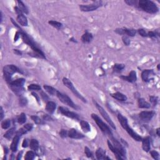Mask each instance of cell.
Segmentation results:
<instances>
[{"label":"cell","mask_w":160,"mask_h":160,"mask_svg":"<svg viewBox=\"0 0 160 160\" xmlns=\"http://www.w3.org/2000/svg\"><path fill=\"white\" fill-rule=\"evenodd\" d=\"M20 32L21 33V36L22 39H23V42L25 43H26V45H28L29 47H31V48L32 49L33 51H34V53L36 54V56L43 58V59H46L45 54L39 48L38 46L36 45L35 43L31 39V38L28 36V34H26L25 32H24L23 29H21V28H20Z\"/></svg>","instance_id":"obj_1"},{"label":"cell","mask_w":160,"mask_h":160,"mask_svg":"<svg viewBox=\"0 0 160 160\" xmlns=\"http://www.w3.org/2000/svg\"><path fill=\"white\" fill-rule=\"evenodd\" d=\"M118 119L119 122L120 123V124H121L123 129H125V130L126 131V132L129 134V135L133 139H134V140L137 141H141L142 140V138L132 128L129 127L128 123L127 118H125V116H123L121 114H118Z\"/></svg>","instance_id":"obj_2"},{"label":"cell","mask_w":160,"mask_h":160,"mask_svg":"<svg viewBox=\"0 0 160 160\" xmlns=\"http://www.w3.org/2000/svg\"><path fill=\"white\" fill-rule=\"evenodd\" d=\"M137 8L150 14H155L158 11V8L154 2L149 0L138 1Z\"/></svg>","instance_id":"obj_3"},{"label":"cell","mask_w":160,"mask_h":160,"mask_svg":"<svg viewBox=\"0 0 160 160\" xmlns=\"http://www.w3.org/2000/svg\"><path fill=\"white\" fill-rule=\"evenodd\" d=\"M15 73L23 74L21 70H20V69H19L14 64H8L3 67V74H4V79L8 84L11 81L12 75Z\"/></svg>","instance_id":"obj_4"},{"label":"cell","mask_w":160,"mask_h":160,"mask_svg":"<svg viewBox=\"0 0 160 160\" xmlns=\"http://www.w3.org/2000/svg\"><path fill=\"white\" fill-rule=\"evenodd\" d=\"M91 118L96 122L98 127L100 128L101 131H102L103 133L108 136V137L110 138V139L112 137H113V133H112L111 130L110 129V127H109L106 124H105V123H104V122L103 121V120H101V119L99 118L97 115L93 113L91 115Z\"/></svg>","instance_id":"obj_5"},{"label":"cell","mask_w":160,"mask_h":160,"mask_svg":"<svg viewBox=\"0 0 160 160\" xmlns=\"http://www.w3.org/2000/svg\"><path fill=\"white\" fill-rule=\"evenodd\" d=\"M25 83V80L24 78H19L17 80L11 81L9 83V87L15 94L18 96L21 95L23 91V85Z\"/></svg>","instance_id":"obj_6"},{"label":"cell","mask_w":160,"mask_h":160,"mask_svg":"<svg viewBox=\"0 0 160 160\" xmlns=\"http://www.w3.org/2000/svg\"><path fill=\"white\" fill-rule=\"evenodd\" d=\"M63 83L64 85V86H66L68 89L70 90L78 98H79V99H80V100H81L83 102L86 103V99L78 91V90L76 89L75 87L74 86L73 84L72 83V82H71L69 79L66 78H63Z\"/></svg>","instance_id":"obj_7"},{"label":"cell","mask_w":160,"mask_h":160,"mask_svg":"<svg viewBox=\"0 0 160 160\" xmlns=\"http://www.w3.org/2000/svg\"><path fill=\"white\" fill-rule=\"evenodd\" d=\"M56 96L58 98V99H60V101L62 102L63 104L69 106L74 109V110H78V109L79 108L76 104L74 103L73 101L71 100V98H69L68 95L63 94V93L58 91L56 93Z\"/></svg>","instance_id":"obj_8"},{"label":"cell","mask_w":160,"mask_h":160,"mask_svg":"<svg viewBox=\"0 0 160 160\" xmlns=\"http://www.w3.org/2000/svg\"><path fill=\"white\" fill-rule=\"evenodd\" d=\"M93 103H94L95 106H96V108H97L98 111H99V113H100L101 116L103 117V118L104 119V120H105L106 121L108 122V124L110 125L111 127L112 128H113L114 129H116V128L115 123H114L113 121H112V120L111 119L110 116L108 115V114L107 113V112L104 110L103 108L101 106L99 105V104H98V103L96 102V101H95L94 100H93Z\"/></svg>","instance_id":"obj_9"},{"label":"cell","mask_w":160,"mask_h":160,"mask_svg":"<svg viewBox=\"0 0 160 160\" xmlns=\"http://www.w3.org/2000/svg\"><path fill=\"white\" fill-rule=\"evenodd\" d=\"M102 6V1H96L90 4H81L80 5V9L81 11L84 12L93 11L96 10Z\"/></svg>","instance_id":"obj_10"},{"label":"cell","mask_w":160,"mask_h":160,"mask_svg":"<svg viewBox=\"0 0 160 160\" xmlns=\"http://www.w3.org/2000/svg\"><path fill=\"white\" fill-rule=\"evenodd\" d=\"M58 111L61 115L65 116L68 118L73 119V120H79V119H80V117H79V115L78 114L69 110V109H68L67 108L60 106L58 108Z\"/></svg>","instance_id":"obj_11"},{"label":"cell","mask_w":160,"mask_h":160,"mask_svg":"<svg viewBox=\"0 0 160 160\" xmlns=\"http://www.w3.org/2000/svg\"><path fill=\"white\" fill-rule=\"evenodd\" d=\"M155 115V112L153 111H141L140 113H139V118L143 121H150L153 117Z\"/></svg>","instance_id":"obj_12"},{"label":"cell","mask_w":160,"mask_h":160,"mask_svg":"<svg viewBox=\"0 0 160 160\" xmlns=\"http://www.w3.org/2000/svg\"><path fill=\"white\" fill-rule=\"evenodd\" d=\"M110 139L111 140L112 144H113L114 146H115V148L120 152V153L121 154L122 156H123V158L125 157V156H126V151L125 150L124 148L122 146V145H121V144L120 143V142H119L117 140V139H116L114 137H112Z\"/></svg>","instance_id":"obj_13"},{"label":"cell","mask_w":160,"mask_h":160,"mask_svg":"<svg viewBox=\"0 0 160 160\" xmlns=\"http://www.w3.org/2000/svg\"><path fill=\"white\" fill-rule=\"evenodd\" d=\"M120 78L123 79V80L129 82V83H134L137 80V73L135 71H131L129 73L128 76H121Z\"/></svg>","instance_id":"obj_14"},{"label":"cell","mask_w":160,"mask_h":160,"mask_svg":"<svg viewBox=\"0 0 160 160\" xmlns=\"http://www.w3.org/2000/svg\"><path fill=\"white\" fill-rule=\"evenodd\" d=\"M107 143H108V148H110V150H111V151L114 153V154H115L116 158L117 159L122 160L124 159V158L122 156V155L121 153H120V152L119 151L115 146H114L113 144H112V143L111 142L110 140H108Z\"/></svg>","instance_id":"obj_15"},{"label":"cell","mask_w":160,"mask_h":160,"mask_svg":"<svg viewBox=\"0 0 160 160\" xmlns=\"http://www.w3.org/2000/svg\"><path fill=\"white\" fill-rule=\"evenodd\" d=\"M68 137L71 138L78 139L83 138L85 136L81 133L78 132L76 129L72 128V129H69V131H68Z\"/></svg>","instance_id":"obj_16"},{"label":"cell","mask_w":160,"mask_h":160,"mask_svg":"<svg viewBox=\"0 0 160 160\" xmlns=\"http://www.w3.org/2000/svg\"><path fill=\"white\" fill-rule=\"evenodd\" d=\"M154 74L152 69H145L142 72L141 78L143 81L148 82L151 80V76Z\"/></svg>","instance_id":"obj_17"},{"label":"cell","mask_w":160,"mask_h":160,"mask_svg":"<svg viewBox=\"0 0 160 160\" xmlns=\"http://www.w3.org/2000/svg\"><path fill=\"white\" fill-rule=\"evenodd\" d=\"M20 136L16 134L15 137L13 138V139L11 145L10 146V149L12 151V152H13V153H15V152L17 150H18V145L19 143V140H20Z\"/></svg>","instance_id":"obj_18"},{"label":"cell","mask_w":160,"mask_h":160,"mask_svg":"<svg viewBox=\"0 0 160 160\" xmlns=\"http://www.w3.org/2000/svg\"><path fill=\"white\" fill-rule=\"evenodd\" d=\"M143 150L146 152H149L150 150V137H146L142 139Z\"/></svg>","instance_id":"obj_19"},{"label":"cell","mask_w":160,"mask_h":160,"mask_svg":"<svg viewBox=\"0 0 160 160\" xmlns=\"http://www.w3.org/2000/svg\"><path fill=\"white\" fill-rule=\"evenodd\" d=\"M111 96L118 101H125L127 100V97H126V95L120 93V92H116V93L111 94Z\"/></svg>","instance_id":"obj_20"},{"label":"cell","mask_w":160,"mask_h":160,"mask_svg":"<svg viewBox=\"0 0 160 160\" xmlns=\"http://www.w3.org/2000/svg\"><path fill=\"white\" fill-rule=\"evenodd\" d=\"M56 108V104L55 103L53 102V101H48L46 105L45 109L48 113H54V111H55Z\"/></svg>","instance_id":"obj_21"},{"label":"cell","mask_w":160,"mask_h":160,"mask_svg":"<svg viewBox=\"0 0 160 160\" xmlns=\"http://www.w3.org/2000/svg\"><path fill=\"white\" fill-rule=\"evenodd\" d=\"M93 35L91 33L86 31L85 34H83L81 36V41L84 43H89L93 39Z\"/></svg>","instance_id":"obj_22"},{"label":"cell","mask_w":160,"mask_h":160,"mask_svg":"<svg viewBox=\"0 0 160 160\" xmlns=\"http://www.w3.org/2000/svg\"><path fill=\"white\" fill-rule=\"evenodd\" d=\"M96 158L99 160L101 159H106V151L103 149L101 148H99L96 151Z\"/></svg>","instance_id":"obj_23"},{"label":"cell","mask_w":160,"mask_h":160,"mask_svg":"<svg viewBox=\"0 0 160 160\" xmlns=\"http://www.w3.org/2000/svg\"><path fill=\"white\" fill-rule=\"evenodd\" d=\"M138 103V107L139 108L148 109L151 107V104L148 102H147L146 101H145V99L143 98H139Z\"/></svg>","instance_id":"obj_24"},{"label":"cell","mask_w":160,"mask_h":160,"mask_svg":"<svg viewBox=\"0 0 160 160\" xmlns=\"http://www.w3.org/2000/svg\"><path fill=\"white\" fill-rule=\"evenodd\" d=\"M17 21L18 22L20 25L23 26H28V20H27V18L23 15H18L17 16Z\"/></svg>","instance_id":"obj_25"},{"label":"cell","mask_w":160,"mask_h":160,"mask_svg":"<svg viewBox=\"0 0 160 160\" xmlns=\"http://www.w3.org/2000/svg\"><path fill=\"white\" fill-rule=\"evenodd\" d=\"M29 145L31 150H33V151H37L39 150V142L35 139H31Z\"/></svg>","instance_id":"obj_26"},{"label":"cell","mask_w":160,"mask_h":160,"mask_svg":"<svg viewBox=\"0 0 160 160\" xmlns=\"http://www.w3.org/2000/svg\"><path fill=\"white\" fill-rule=\"evenodd\" d=\"M80 126L81 129H83V131H85V133L90 132L91 131V127H90V125L88 122L86 121H84V120H81L80 121Z\"/></svg>","instance_id":"obj_27"},{"label":"cell","mask_w":160,"mask_h":160,"mask_svg":"<svg viewBox=\"0 0 160 160\" xmlns=\"http://www.w3.org/2000/svg\"><path fill=\"white\" fill-rule=\"evenodd\" d=\"M123 33H124V35H128V36H131L133 37L136 35L137 31L134 29H128L126 28H123Z\"/></svg>","instance_id":"obj_28"},{"label":"cell","mask_w":160,"mask_h":160,"mask_svg":"<svg viewBox=\"0 0 160 160\" xmlns=\"http://www.w3.org/2000/svg\"><path fill=\"white\" fill-rule=\"evenodd\" d=\"M15 130L16 128L15 127L10 128V129H8V130L5 133V134H4V137L8 139H10L13 137V136L14 135V134H15Z\"/></svg>","instance_id":"obj_29"},{"label":"cell","mask_w":160,"mask_h":160,"mask_svg":"<svg viewBox=\"0 0 160 160\" xmlns=\"http://www.w3.org/2000/svg\"><path fill=\"white\" fill-rule=\"evenodd\" d=\"M44 89L46 91H47L49 94L51 95H56V93L58 90H56L53 87L48 86V85H44L43 86Z\"/></svg>","instance_id":"obj_30"},{"label":"cell","mask_w":160,"mask_h":160,"mask_svg":"<svg viewBox=\"0 0 160 160\" xmlns=\"http://www.w3.org/2000/svg\"><path fill=\"white\" fill-rule=\"evenodd\" d=\"M17 2H18V8L23 12V13L28 14V9L27 8L26 6H25V4L21 1H18Z\"/></svg>","instance_id":"obj_31"},{"label":"cell","mask_w":160,"mask_h":160,"mask_svg":"<svg viewBox=\"0 0 160 160\" xmlns=\"http://www.w3.org/2000/svg\"><path fill=\"white\" fill-rule=\"evenodd\" d=\"M48 23L50 24L51 26L54 27V28H55L57 29H61V28L63 27L62 23H60V22L56 21H48Z\"/></svg>","instance_id":"obj_32"},{"label":"cell","mask_w":160,"mask_h":160,"mask_svg":"<svg viewBox=\"0 0 160 160\" xmlns=\"http://www.w3.org/2000/svg\"><path fill=\"white\" fill-rule=\"evenodd\" d=\"M36 153L33 151H28L25 156V160H33L35 157Z\"/></svg>","instance_id":"obj_33"},{"label":"cell","mask_w":160,"mask_h":160,"mask_svg":"<svg viewBox=\"0 0 160 160\" xmlns=\"http://www.w3.org/2000/svg\"><path fill=\"white\" fill-rule=\"evenodd\" d=\"M125 68L124 64H115L113 66V71L116 73H120Z\"/></svg>","instance_id":"obj_34"},{"label":"cell","mask_w":160,"mask_h":160,"mask_svg":"<svg viewBox=\"0 0 160 160\" xmlns=\"http://www.w3.org/2000/svg\"><path fill=\"white\" fill-rule=\"evenodd\" d=\"M11 126V120L9 119H6L4 120V121H2L1 123V127L3 129H7L10 127Z\"/></svg>","instance_id":"obj_35"},{"label":"cell","mask_w":160,"mask_h":160,"mask_svg":"<svg viewBox=\"0 0 160 160\" xmlns=\"http://www.w3.org/2000/svg\"><path fill=\"white\" fill-rule=\"evenodd\" d=\"M26 121V114L24 113L20 114V115L19 116V117L18 118V122L19 124L23 125L24 123H25Z\"/></svg>","instance_id":"obj_36"},{"label":"cell","mask_w":160,"mask_h":160,"mask_svg":"<svg viewBox=\"0 0 160 160\" xmlns=\"http://www.w3.org/2000/svg\"><path fill=\"white\" fill-rule=\"evenodd\" d=\"M31 118L32 119L33 121H34L36 125H43L44 124L43 121V120L40 118H39V117L38 116H35V115L31 116Z\"/></svg>","instance_id":"obj_37"},{"label":"cell","mask_w":160,"mask_h":160,"mask_svg":"<svg viewBox=\"0 0 160 160\" xmlns=\"http://www.w3.org/2000/svg\"><path fill=\"white\" fill-rule=\"evenodd\" d=\"M28 89L29 91H39L41 90V86L36 84H31L28 86Z\"/></svg>","instance_id":"obj_38"},{"label":"cell","mask_w":160,"mask_h":160,"mask_svg":"<svg viewBox=\"0 0 160 160\" xmlns=\"http://www.w3.org/2000/svg\"><path fill=\"white\" fill-rule=\"evenodd\" d=\"M85 153L86 154V156L89 158H93V154L92 153L91 150H90L88 147H85Z\"/></svg>","instance_id":"obj_39"},{"label":"cell","mask_w":160,"mask_h":160,"mask_svg":"<svg viewBox=\"0 0 160 160\" xmlns=\"http://www.w3.org/2000/svg\"><path fill=\"white\" fill-rule=\"evenodd\" d=\"M27 132H28V131H27L26 129L23 127V128H20L19 130H18V131L16 132V134H17V135L20 136V137H21L22 135H23V134H26Z\"/></svg>","instance_id":"obj_40"},{"label":"cell","mask_w":160,"mask_h":160,"mask_svg":"<svg viewBox=\"0 0 160 160\" xmlns=\"http://www.w3.org/2000/svg\"><path fill=\"white\" fill-rule=\"evenodd\" d=\"M122 40H123V42L124 43L125 45L128 46L130 44V39H129V37L127 35H123V37H122Z\"/></svg>","instance_id":"obj_41"},{"label":"cell","mask_w":160,"mask_h":160,"mask_svg":"<svg viewBox=\"0 0 160 160\" xmlns=\"http://www.w3.org/2000/svg\"><path fill=\"white\" fill-rule=\"evenodd\" d=\"M150 101L151 103L152 104L153 106H156L157 104L158 103V97L157 96H151L150 97Z\"/></svg>","instance_id":"obj_42"},{"label":"cell","mask_w":160,"mask_h":160,"mask_svg":"<svg viewBox=\"0 0 160 160\" xmlns=\"http://www.w3.org/2000/svg\"><path fill=\"white\" fill-rule=\"evenodd\" d=\"M125 2L128 5L133 6L137 7L138 1H136V0L135 1H134V0H126V1H125Z\"/></svg>","instance_id":"obj_43"},{"label":"cell","mask_w":160,"mask_h":160,"mask_svg":"<svg viewBox=\"0 0 160 160\" xmlns=\"http://www.w3.org/2000/svg\"><path fill=\"white\" fill-rule=\"evenodd\" d=\"M60 136L62 138H65L67 137H68V131H67L66 129H62L60 132Z\"/></svg>","instance_id":"obj_44"},{"label":"cell","mask_w":160,"mask_h":160,"mask_svg":"<svg viewBox=\"0 0 160 160\" xmlns=\"http://www.w3.org/2000/svg\"><path fill=\"white\" fill-rule=\"evenodd\" d=\"M150 154H151L152 158H153V159L156 160L159 159V153H158V152H157L156 151H150Z\"/></svg>","instance_id":"obj_45"},{"label":"cell","mask_w":160,"mask_h":160,"mask_svg":"<svg viewBox=\"0 0 160 160\" xmlns=\"http://www.w3.org/2000/svg\"><path fill=\"white\" fill-rule=\"evenodd\" d=\"M138 33L140 34L141 36H143V37H147L148 36V34H147V33L146 32V31L143 29H139L138 30Z\"/></svg>","instance_id":"obj_46"},{"label":"cell","mask_w":160,"mask_h":160,"mask_svg":"<svg viewBox=\"0 0 160 160\" xmlns=\"http://www.w3.org/2000/svg\"><path fill=\"white\" fill-rule=\"evenodd\" d=\"M24 128H25V129H26L28 131H31V129H33V125L32 124H30V123H28V124H26L25 125V126H23Z\"/></svg>","instance_id":"obj_47"},{"label":"cell","mask_w":160,"mask_h":160,"mask_svg":"<svg viewBox=\"0 0 160 160\" xmlns=\"http://www.w3.org/2000/svg\"><path fill=\"white\" fill-rule=\"evenodd\" d=\"M20 104L21 106H25L27 104V99L25 98H21L20 99Z\"/></svg>","instance_id":"obj_48"},{"label":"cell","mask_w":160,"mask_h":160,"mask_svg":"<svg viewBox=\"0 0 160 160\" xmlns=\"http://www.w3.org/2000/svg\"><path fill=\"white\" fill-rule=\"evenodd\" d=\"M147 34H148V36L150 38H155L156 37V33L154 32V31H149V32L147 33Z\"/></svg>","instance_id":"obj_49"},{"label":"cell","mask_w":160,"mask_h":160,"mask_svg":"<svg viewBox=\"0 0 160 160\" xmlns=\"http://www.w3.org/2000/svg\"><path fill=\"white\" fill-rule=\"evenodd\" d=\"M20 35H21V33H20V31H17L16 33L15 36V38H14V42H17V40L19 39V38L20 37Z\"/></svg>","instance_id":"obj_50"},{"label":"cell","mask_w":160,"mask_h":160,"mask_svg":"<svg viewBox=\"0 0 160 160\" xmlns=\"http://www.w3.org/2000/svg\"><path fill=\"white\" fill-rule=\"evenodd\" d=\"M15 10L16 13L17 15H23V12H22L20 10V9L18 8V6H15Z\"/></svg>","instance_id":"obj_51"},{"label":"cell","mask_w":160,"mask_h":160,"mask_svg":"<svg viewBox=\"0 0 160 160\" xmlns=\"http://www.w3.org/2000/svg\"><path fill=\"white\" fill-rule=\"evenodd\" d=\"M29 145V143L28 144V140H27L26 139H24L23 143H22V146H23V148H27V147L28 146V145Z\"/></svg>","instance_id":"obj_52"},{"label":"cell","mask_w":160,"mask_h":160,"mask_svg":"<svg viewBox=\"0 0 160 160\" xmlns=\"http://www.w3.org/2000/svg\"><path fill=\"white\" fill-rule=\"evenodd\" d=\"M41 94H42V97L43 98V99L44 100H45V101L48 100V99H49L48 96L47 95H46V94H45V93H44V92L42 91V93H41Z\"/></svg>","instance_id":"obj_53"},{"label":"cell","mask_w":160,"mask_h":160,"mask_svg":"<svg viewBox=\"0 0 160 160\" xmlns=\"http://www.w3.org/2000/svg\"><path fill=\"white\" fill-rule=\"evenodd\" d=\"M43 119L45 120H46V121H50V120H52L51 118V116H50L49 115H45L43 116Z\"/></svg>","instance_id":"obj_54"},{"label":"cell","mask_w":160,"mask_h":160,"mask_svg":"<svg viewBox=\"0 0 160 160\" xmlns=\"http://www.w3.org/2000/svg\"><path fill=\"white\" fill-rule=\"evenodd\" d=\"M13 51H14V53L16 54V55H19V56H21V55H22V52L20 51V50H14Z\"/></svg>","instance_id":"obj_55"},{"label":"cell","mask_w":160,"mask_h":160,"mask_svg":"<svg viewBox=\"0 0 160 160\" xmlns=\"http://www.w3.org/2000/svg\"><path fill=\"white\" fill-rule=\"evenodd\" d=\"M1 113H0V116H1V120H3V118H4V111H3V107H1Z\"/></svg>","instance_id":"obj_56"},{"label":"cell","mask_w":160,"mask_h":160,"mask_svg":"<svg viewBox=\"0 0 160 160\" xmlns=\"http://www.w3.org/2000/svg\"><path fill=\"white\" fill-rule=\"evenodd\" d=\"M32 94H33V96H34V98H36V101H37L39 103V96H38V94H36V93H32Z\"/></svg>","instance_id":"obj_57"},{"label":"cell","mask_w":160,"mask_h":160,"mask_svg":"<svg viewBox=\"0 0 160 160\" xmlns=\"http://www.w3.org/2000/svg\"><path fill=\"white\" fill-rule=\"evenodd\" d=\"M22 153H23V152L22 151H21L20 152V153H19V154H18V157H17V158L16 159H20L21 158V155H22Z\"/></svg>","instance_id":"obj_58"},{"label":"cell","mask_w":160,"mask_h":160,"mask_svg":"<svg viewBox=\"0 0 160 160\" xmlns=\"http://www.w3.org/2000/svg\"><path fill=\"white\" fill-rule=\"evenodd\" d=\"M156 134H157V135L158 137H159L160 134H159V128H158L157 129H156Z\"/></svg>","instance_id":"obj_59"},{"label":"cell","mask_w":160,"mask_h":160,"mask_svg":"<svg viewBox=\"0 0 160 160\" xmlns=\"http://www.w3.org/2000/svg\"><path fill=\"white\" fill-rule=\"evenodd\" d=\"M69 40L71 41V42H74V43H77V42L76 41V39H74L73 38H71L70 39H69Z\"/></svg>","instance_id":"obj_60"},{"label":"cell","mask_w":160,"mask_h":160,"mask_svg":"<svg viewBox=\"0 0 160 160\" xmlns=\"http://www.w3.org/2000/svg\"><path fill=\"white\" fill-rule=\"evenodd\" d=\"M158 70H159V64H158Z\"/></svg>","instance_id":"obj_61"}]
</instances>
